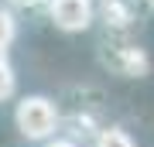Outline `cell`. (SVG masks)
Returning <instances> with one entry per match:
<instances>
[{
  "label": "cell",
  "instance_id": "cell-6",
  "mask_svg": "<svg viewBox=\"0 0 154 147\" xmlns=\"http://www.w3.org/2000/svg\"><path fill=\"white\" fill-rule=\"evenodd\" d=\"M14 34H17V24H14V14L11 11H0V44H11L14 41Z\"/></svg>",
  "mask_w": 154,
  "mask_h": 147
},
{
  "label": "cell",
  "instance_id": "cell-2",
  "mask_svg": "<svg viewBox=\"0 0 154 147\" xmlns=\"http://www.w3.org/2000/svg\"><path fill=\"white\" fill-rule=\"evenodd\" d=\"M48 14L62 31H86L93 24V0H51Z\"/></svg>",
  "mask_w": 154,
  "mask_h": 147
},
{
  "label": "cell",
  "instance_id": "cell-7",
  "mask_svg": "<svg viewBox=\"0 0 154 147\" xmlns=\"http://www.w3.org/2000/svg\"><path fill=\"white\" fill-rule=\"evenodd\" d=\"M48 147H79V144H72V140H55V144H48Z\"/></svg>",
  "mask_w": 154,
  "mask_h": 147
},
{
  "label": "cell",
  "instance_id": "cell-4",
  "mask_svg": "<svg viewBox=\"0 0 154 147\" xmlns=\"http://www.w3.org/2000/svg\"><path fill=\"white\" fill-rule=\"evenodd\" d=\"M96 147H137V144L130 140L127 130H120V127H106V130H99Z\"/></svg>",
  "mask_w": 154,
  "mask_h": 147
},
{
  "label": "cell",
  "instance_id": "cell-3",
  "mask_svg": "<svg viewBox=\"0 0 154 147\" xmlns=\"http://www.w3.org/2000/svg\"><path fill=\"white\" fill-rule=\"evenodd\" d=\"M103 62L120 75H144L147 72V55L140 48H134V44H106Z\"/></svg>",
  "mask_w": 154,
  "mask_h": 147
},
{
  "label": "cell",
  "instance_id": "cell-9",
  "mask_svg": "<svg viewBox=\"0 0 154 147\" xmlns=\"http://www.w3.org/2000/svg\"><path fill=\"white\" fill-rule=\"evenodd\" d=\"M14 4H31V0H14Z\"/></svg>",
  "mask_w": 154,
  "mask_h": 147
},
{
  "label": "cell",
  "instance_id": "cell-5",
  "mask_svg": "<svg viewBox=\"0 0 154 147\" xmlns=\"http://www.w3.org/2000/svg\"><path fill=\"white\" fill-rule=\"evenodd\" d=\"M14 89H17V79H14V69L7 65V62H0V103L14 96Z\"/></svg>",
  "mask_w": 154,
  "mask_h": 147
},
{
  "label": "cell",
  "instance_id": "cell-1",
  "mask_svg": "<svg viewBox=\"0 0 154 147\" xmlns=\"http://www.w3.org/2000/svg\"><path fill=\"white\" fill-rule=\"evenodd\" d=\"M14 123L28 140H45L58 127V109L45 96H24L17 103V109H14Z\"/></svg>",
  "mask_w": 154,
  "mask_h": 147
},
{
  "label": "cell",
  "instance_id": "cell-8",
  "mask_svg": "<svg viewBox=\"0 0 154 147\" xmlns=\"http://www.w3.org/2000/svg\"><path fill=\"white\" fill-rule=\"evenodd\" d=\"M0 62H7V48H4V44H0Z\"/></svg>",
  "mask_w": 154,
  "mask_h": 147
},
{
  "label": "cell",
  "instance_id": "cell-10",
  "mask_svg": "<svg viewBox=\"0 0 154 147\" xmlns=\"http://www.w3.org/2000/svg\"><path fill=\"white\" fill-rule=\"evenodd\" d=\"M147 4H151V7H154V0H147Z\"/></svg>",
  "mask_w": 154,
  "mask_h": 147
}]
</instances>
